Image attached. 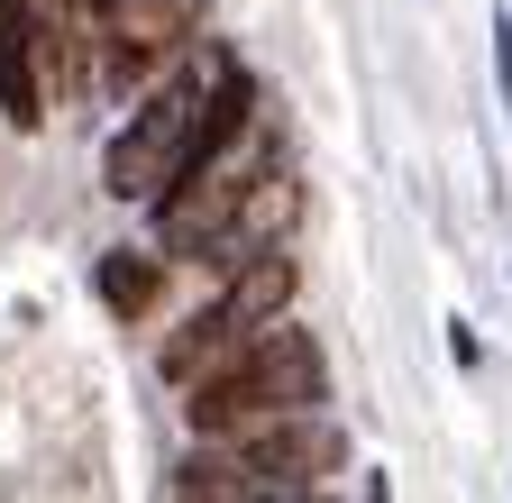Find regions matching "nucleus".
I'll list each match as a JSON object with an SVG mask.
<instances>
[{
    "instance_id": "1",
    "label": "nucleus",
    "mask_w": 512,
    "mask_h": 503,
    "mask_svg": "<svg viewBox=\"0 0 512 503\" xmlns=\"http://www.w3.org/2000/svg\"><path fill=\"white\" fill-rule=\"evenodd\" d=\"M284 412H320V348H311V330H284V321H266L229 366H211L202 385H192V403H183V421L202 439L266 430Z\"/></svg>"
},
{
    "instance_id": "2",
    "label": "nucleus",
    "mask_w": 512,
    "mask_h": 503,
    "mask_svg": "<svg viewBox=\"0 0 512 503\" xmlns=\"http://www.w3.org/2000/svg\"><path fill=\"white\" fill-rule=\"evenodd\" d=\"M293 284H302V275H293L284 247H247L238 275H229V293H220L211 311H192L183 339H165V375H174V385H202L211 366H229V357H238L256 330H266V321H284Z\"/></svg>"
},
{
    "instance_id": "3",
    "label": "nucleus",
    "mask_w": 512,
    "mask_h": 503,
    "mask_svg": "<svg viewBox=\"0 0 512 503\" xmlns=\"http://www.w3.org/2000/svg\"><path fill=\"white\" fill-rule=\"evenodd\" d=\"M229 65V55H211V74ZM211 74L202 83H156L138 110H128V129L110 138V156H101V183L119 202H156L165 183L183 174V156H192V129H202V101H211Z\"/></svg>"
},
{
    "instance_id": "4",
    "label": "nucleus",
    "mask_w": 512,
    "mask_h": 503,
    "mask_svg": "<svg viewBox=\"0 0 512 503\" xmlns=\"http://www.w3.org/2000/svg\"><path fill=\"white\" fill-rule=\"evenodd\" d=\"M92 284H101V302L119 311V321H138V311L156 302V284H165V257H138V247H110V257L92 266Z\"/></svg>"
},
{
    "instance_id": "5",
    "label": "nucleus",
    "mask_w": 512,
    "mask_h": 503,
    "mask_svg": "<svg viewBox=\"0 0 512 503\" xmlns=\"http://www.w3.org/2000/svg\"><path fill=\"white\" fill-rule=\"evenodd\" d=\"M174 494H266V476H256V458H247V439H238V449L229 458H183L174 467Z\"/></svg>"
}]
</instances>
